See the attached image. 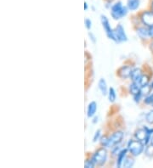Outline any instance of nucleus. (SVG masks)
Here are the masks:
<instances>
[{"instance_id":"nucleus-1","label":"nucleus","mask_w":153,"mask_h":168,"mask_svg":"<svg viewBox=\"0 0 153 168\" xmlns=\"http://www.w3.org/2000/svg\"><path fill=\"white\" fill-rule=\"evenodd\" d=\"M127 149L129 153L134 157L140 155L145 149V145L137 139H129L127 144Z\"/></svg>"},{"instance_id":"nucleus-2","label":"nucleus","mask_w":153,"mask_h":168,"mask_svg":"<svg viewBox=\"0 0 153 168\" xmlns=\"http://www.w3.org/2000/svg\"><path fill=\"white\" fill-rule=\"evenodd\" d=\"M128 10H129L128 7L124 6L122 2L118 1V2L115 3L112 6V8H111V15L114 20L118 21V20H120L122 18H124V16H126L127 14H128Z\"/></svg>"},{"instance_id":"nucleus-3","label":"nucleus","mask_w":153,"mask_h":168,"mask_svg":"<svg viewBox=\"0 0 153 168\" xmlns=\"http://www.w3.org/2000/svg\"><path fill=\"white\" fill-rule=\"evenodd\" d=\"M107 157H108L107 150L106 147L102 146L95 151L90 156V158L95 165H103L107 160Z\"/></svg>"},{"instance_id":"nucleus-4","label":"nucleus","mask_w":153,"mask_h":168,"mask_svg":"<svg viewBox=\"0 0 153 168\" xmlns=\"http://www.w3.org/2000/svg\"><path fill=\"white\" fill-rule=\"evenodd\" d=\"M124 137V133L123 131H116L113 133H112V135L108 137V143H107L106 148L112 149L116 145H119L121 142L123 141Z\"/></svg>"},{"instance_id":"nucleus-5","label":"nucleus","mask_w":153,"mask_h":168,"mask_svg":"<svg viewBox=\"0 0 153 168\" xmlns=\"http://www.w3.org/2000/svg\"><path fill=\"white\" fill-rule=\"evenodd\" d=\"M100 22H101V25H102L103 29L105 30V32H106V36H107V38L116 43V38H115L114 29H112V27H111L108 18L106 17V15H100Z\"/></svg>"},{"instance_id":"nucleus-6","label":"nucleus","mask_w":153,"mask_h":168,"mask_svg":"<svg viewBox=\"0 0 153 168\" xmlns=\"http://www.w3.org/2000/svg\"><path fill=\"white\" fill-rule=\"evenodd\" d=\"M114 34L117 43H120L128 41V36L125 33L124 27L121 24H118V26L114 28Z\"/></svg>"},{"instance_id":"nucleus-7","label":"nucleus","mask_w":153,"mask_h":168,"mask_svg":"<svg viewBox=\"0 0 153 168\" xmlns=\"http://www.w3.org/2000/svg\"><path fill=\"white\" fill-rule=\"evenodd\" d=\"M141 23L145 27H150L153 25V11L152 10H145L142 12L140 16Z\"/></svg>"},{"instance_id":"nucleus-8","label":"nucleus","mask_w":153,"mask_h":168,"mask_svg":"<svg viewBox=\"0 0 153 168\" xmlns=\"http://www.w3.org/2000/svg\"><path fill=\"white\" fill-rule=\"evenodd\" d=\"M133 69H134V67L130 65H124L121 66L118 71V77L124 80L129 79V78H130Z\"/></svg>"},{"instance_id":"nucleus-9","label":"nucleus","mask_w":153,"mask_h":168,"mask_svg":"<svg viewBox=\"0 0 153 168\" xmlns=\"http://www.w3.org/2000/svg\"><path fill=\"white\" fill-rule=\"evenodd\" d=\"M128 153H129V150H128L127 148H124V149L119 152V154L117 155V160H116V165H117V167H123L124 162L125 161L127 157H128Z\"/></svg>"},{"instance_id":"nucleus-10","label":"nucleus","mask_w":153,"mask_h":168,"mask_svg":"<svg viewBox=\"0 0 153 168\" xmlns=\"http://www.w3.org/2000/svg\"><path fill=\"white\" fill-rule=\"evenodd\" d=\"M136 34L139 38L142 40H146V39L150 38V33H149V29L148 27H139L136 29Z\"/></svg>"},{"instance_id":"nucleus-11","label":"nucleus","mask_w":153,"mask_h":168,"mask_svg":"<svg viewBox=\"0 0 153 168\" xmlns=\"http://www.w3.org/2000/svg\"><path fill=\"white\" fill-rule=\"evenodd\" d=\"M142 76H143V72H142V70L140 68H134L131 76H130V79L134 83H139Z\"/></svg>"},{"instance_id":"nucleus-12","label":"nucleus","mask_w":153,"mask_h":168,"mask_svg":"<svg viewBox=\"0 0 153 168\" xmlns=\"http://www.w3.org/2000/svg\"><path fill=\"white\" fill-rule=\"evenodd\" d=\"M96 111H97V104L94 101H92L88 104V108H87V116H88V118L94 117Z\"/></svg>"},{"instance_id":"nucleus-13","label":"nucleus","mask_w":153,"mask_h":168,"mask_svg":"<svg viewBox=\"0 0 153 168\" xmlns=\"http://www.w3.org/2000/svg\"><path fill=\"white\" fill-rule=\"evenodd\" d=\"M140 89H141V87L137 83L132 82V83L129 84V92L130 94H132L133 96L139 94V93L140 92Z\"/></svg>"},{"instance_id":"nucleus-14","label":"nucleus","mask_w":153,"mask_h":168,"mask_svg":"<svg viewBox=\"0 0 153 168\" xmlns=\"http://www.w3.org/2000/svg\"><path fill=\"white\" fill-rule=\"evenodd\" d=\"M98 88L101 92L102 95H107L108 94V90L109 89L107 88V84H106V80L103 79V78H100V81H99V83H98Z\"/></svg>"},{"instance_id":"nucleus-15","label":"nucleus","mask_w":153,"mask_h":168,"mask_svg":"<svg viewBox=\"0 0 153 168\" xmlns=\"http://www.w3.org/2000/svg\"><path fill=\"white\" fill-rule=\"evenodd\" d=\"M140 0H127V7L131 11H135L140 7Z\"/></svg>"},{"instance_id":"nucleus-16","label":"nucleus","mask_w":153,"mask_h":168,"mask_svg":"<svg viewBox=\"0 0 153 168\" xmlns=\"http://www.w3.org/2000/svg\"><path fill=\"white\" fill-rule=\"evenodd\" d=\"M107 96H108V99L111 103H114L116 99H117V94H116V90H115L112 87H111L108 90V94H107Z\"/></svg>"},{"instance_id":"nucleus-17","label":"nucleus","mask_w":153,"mask_h":168,"mask_svg":"<svg viewBox=\"0 0 153 168\" xmlns=\"http://www.w3.org/2000/svg\"><path fill=\"white\" fill-rule=\"evenodd\" d=\"M134 156H128L125 160V161L124 162V165H123V167L125 168H130L132 167L133 165H135V159L133 158Z\"/></svg>"},{"instance_id":"nucleus-18","label":"nucleus","mask_w":153,"mask_h":168,"mask_svg":"<svg viewBox=\"0 0 153 168\" xmlns=\"http://www.w3.org/2000/svg\"><path fill=\"white\" fill-rule=\"evenodd\" d=\"M149 83H150V78L148 77L147 75L145 74H143V76L141 77L140 82H139V84L140 87H145V86L149 85Z\"/></svg>"},{"instance_id":"nucleus-19","label":"nucleus","mask_w":153,"mask_h":168,"mask_svg":"<svg viewBox=\"0 0 153 168\" xmlns=\"http://www.w3.org/2000/svg\"><path fill=\"white\" fill-rule=\"evenodd\" d=\"M145 121L150 125L153 124V109H150V111H148L147 114L145 115Z\"/></svg>"},{"instance_id":"nucleus-20","label":"nucleus","mask_w":153,"mask_h":168,"mask_svg":"<svg viewBox=\"0 0 153 168\" xmlns=\"http://www.w3.org/2000/svg\"><path fill=\"white\" fill-rule=\"evenodd\" d=\"M145 155H147L149 157L153 156V145L150 144V145H146L145 149Z\"/></svg>"},{"instance_id":"nucleus-21","label":"nucleus","mask_w":153,"mask_h":168,"mask_svg":"<svg viewBox=\"0 0 153 168\" xmlns=\"http://www.w3.org/2000/svg\"><path fill=\"white\" fill-rule=\"evenodd\" d=\"M108 137L109 136L107 135H102L101 138L100 139V144L101 146L106 148V145H107V143H108Z\"/></svg>"},{"instance_id":"nucleus-22","label":"nucleus","mask_w":153,"mask_h":168,"mask_svg":"<svg viewBox=\"0 0 153 168\" xmlns=\"http://www.w3.org/2000/svg\"><path fill=\"white\" fill-rule=\"evenodd\" d=\"M94 166H95V165H94V163L93 162V160H91V158L85 160V161H84V167L94 168Z\"/></svg>"},{"instance_id":"nucleus-23","label":"nucleus","mask_w":153,"mask_h":168,"mask_svg":"<svg viewBox=\"0 0 153 168\" xmlns=\"http://www.w3.org/2000/svg\"><path fill=\"white\" fill-rule=\"evenodd\" d=\"M101 136H102L101 135V130L100 129L97 130V131L95 132V133H94V138H93V142H94V143H95V142L100 141Z\"/></svg>"},{"instance_id":"nucleus-24","label":"nucleus","mask_w":153,"mask_h":168,"mask_svg":"<svg viewBox=\"0 0 153 168\" xmlns=\"http://www.w3.org/2000/svg\"><path fill=\"white\" fill-rule=\"evenodd\" d=\"M133 98H134V101L135 102V103L139 104L140 101H141L142 98H143V94H141V92H140L139 94H137L134 95L133 96Z\"/></svg>"},{"instance_id":"nucleus-25","label":"nucleus","mask_w":153,"mask_h":168,"mask_svg":"<svg viewBox=\"0 0 153 168\" xmlns=\"http://www.w3.org/2000/svg\"><path fill=\"white\" fill-rule=\"evenodd\" d=\"M84 24H85V27L87 28L88 31H90L92 27V21L90 19H85V21H84Z\"/></svg>"},{"instance_id":"nucleus-26","label":"nucleus","mask_w":153,"mask_h":168,"mask_svg":"<svg viewBox=\"0 0 153 168\" xmlns=\"http://www.w3.org/2000/svg\"><path fill=\"white\" fill-rule=\"evenodd\" d=\"M88 37H89V39L91 40L93 43H96L97 39H96V37L94 36V34H93V33H90V32H88Z\"/></svg>"},{"instance_id":"nucleus-27","label":"nucleus","mask_w":153,"mask_h":168,"mask_svg":"<svg viewBox=\"0 0 153 168\" xmlns=\"http://www.w3.org/2000/svg\"><path fill=\"white\" fill-rule=\"evenodd\" d=\"M148 29H149V33H150V38L153 39V25L152 26H150V27H148Z\"/></svg>"},{"instance_id":"nucleus-28","label":"nucleus","mask_w":153,"mask_h":168,"mask_svg":"<svg viewBox=\"0 0 153 168\" xmlns=\"http://www.w3.org/2000/svg\"><path fill=\"white\" fill-rule=\"evenodd\" d=\"M98 120H99V117H98V116H94V120L92 121V122L94 124H96L98 122Z\"/></svg>"},{"instance_id":"nucleus-29","label":"nucleus","mask_w":153,"mask_h":168,"mask_svg":"<svg viewBox=\"0 0 153 168\" xmlns=\"http://www.w3.org/2000/svg\"><path fill=\"white\" fill-rule=\"evenodd\" d=\"M150 50H151V52L153 53V41L150 43Z\"/></svg>"},{"instance_id":"nucleus-30","label":"nucleus","mask_w":153,"mask_h":168,"mask_svg":"<svg viewBox=\"0 0 153 168\" xmlns=\"http://www.w3.org/2000/svg\"><path fill=\"white\" fill-rule=\"evenodd\" d=\"M88 9V3H84V10H87Z\"/></svg>"},{"instance_id":"nucleus-31","label":"nucleus","mask_w":153,"mask_h":168,"mask_svg":"<svg viewBox=\"0 0 153 168\" xmlns=\"http://www.w3.org/2000/svg\"><path fill=\"white\" fill-rule=\"evenodd\" d=\"M150 144L151 145H153V135L151 136V138H150Z\"/></svg>"},{"instance_id":"nucleus-32","label":"nucleus","mask_w":153,"mask_h":168,"mask_svg":"<svg viewBox=\"0 0 153 168\" xmlns=\"http://www.w3.org/2000/svg\"><path fill=\"white\" fill-rule=\"evenodd\" d=\"M150 9H151V10L153 11V0L152 2H151V5H150Z\"/></svg>"}]
</instances>
